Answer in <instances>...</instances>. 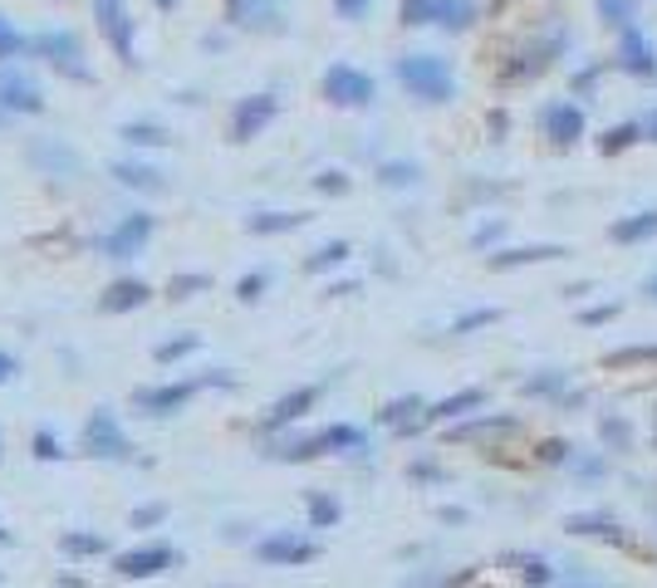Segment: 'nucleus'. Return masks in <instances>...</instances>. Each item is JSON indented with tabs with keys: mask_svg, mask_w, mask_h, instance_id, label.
Segmentation results:
<instances>
[{
	"mask_svg": "<svg viewBox=\"0 0 657 588\" xmlns=\"http://www.w3.org/2000/svg\"><path fill=\"white\" fill-rule=\"evenodd\" d=\"M324 98L339 108H368L373 98H378V84H373V74H363V69L353 64H329L324 69Z\"/></svg>",
	"mask_w": 657,
	"mask_h": 588,
	"instance_id": "39448f33",
	"label": "nucleus"
},
{
	"mask_svg": "<svg viewBox=\"0 0 657 588\" xmlns=\"http://www.w3.org/2000/svg\"><path fill=\"white\" fill-rule=\"evenodd\" d=\"M84 451L98 461H133V441L123 437V427H118V417L108 407H98L84 421Z\"/></svg>",
	"mask_w": 657,
	"mask_h": 588,
	"instance_id": "0eeeda50",
	"label": "nucleus"
},
{
	"mask_svg": "<svg viewBox=\"0 0 657 588\" xmlns=\"http://www.w3.org/2000/svg\"><path fill=\"white\" fill-rule=\"evenodd\" d=\"M598 20L623 35V29L637 25V0H598Z\"/></svg>",
	"mask_w": 657,
	"mask_h": 588,
	"instance_id": "cd10ccee",
	"label": "nucleus"
},
{
	"mask_svg": "<svg viewBox=\"0 0 657 588\" xmlns=\"http://www.w3.org/2000/svg\"><path fill=\"white\" fill-rule=\"evenodd\" d=\"M486 241H500V225H486V231H476V245H486Z\"/></svg>",
	"mask_w": 657,
	"mask_h": 588,
	"instance_id": "6e6d98bb",
	"label": "nucleus"
},
{
	"mask_svg": "<svg viewBox=\"0 0 657 588\" xmlns=\"http://www.w3.org/2000/svg\"><path fill=\"white\" fill-rule=\"evenodd\" d=\"M59 549H64L69 559H94V554H108V539L104 535H84V529H69V535L59 539Z\"/></svg>",
	"mask_w": 657,
	"mask_h": 588,
	"instance_id": "7c9ffc66",
	"label": "nucleus"
},
{
	"mask_svg": "<svg viewBox=\"0 0 657 588\" xmlns=\"http://www.w3.org/2000/svg\"><path fill=\"white\" fill-rule=\"evenodd\" d=\"M324 451H363V431L358 427H324V431H309V437H290L270 451L280 461H314Z\"/></svg>",
	"mask_w": 657,
	"mask_h": 588,
	"instance_id": "20e7f679",
	"label": "nucleus"
},
{
	"mask_svg": "<svg viewBox=\"0 0 657 588\" xmlns=\"http://www.w3.org/2000/svg\"><path fill=\"white\" fill-rule=\"evenodd\" d=\"M275 113H280V98H275V94L241 98V103H235V113H231V137H235V143H251V137H260L265 127L275 123Z\"/></svg>",
	"mask_w": 657,
	"mask_h": 588,
	"instance_id": "9d476101",
	"label": "nucleus"
},
{
	"mask_svg": "<svg viewBox=\"0 0 657 588\" xmlns=\"http://www.w3.org/2000/svg\"><path fill=\"white\" fill-rule=\"evenodd\" d=\"M25 49H29V39L20 35V29L10 25L5 15H0V59H20V54H25Z\"/></svg>",
	"mask_w": 657,
	"mask_h": 588,
	"instance_id": "a19ab883",
	"label": "nucleus"
},
{
	"mask_svg": "<svg viewBox=\"0 0 657 588\" xmlns=\"http://www.w3.org/2000/svg\"><path fill=\"white\" fill-rule=\"evenodd\" d=\"M398 20H402L407 29L437 25V0H402V5H398Z\"/></svg>",
	"mask_w": 657,
	"mask_h": 588,
	"instance_id": "e433bc0d",
	"label": "nucleus"
},
{
	"mask_svg": "<svg viewBox=\"0 0 657 588\" xmlns=\"http://www.w3.org/2000/svg\"><path fill=\"white\" fill-rule=\"evenodd\" d=\"M235 388L231 372H211V378H186V382H162V388H143L137 392V412H147V417H172V412H182L186 402L196 397L202 388Z\"/></svg>",
	"mask_w": 657,
	"mask_h": 588,
	"instance_id": "f03ea898",
	"label": "nucleus"
},
{
	"mask_svg": "<svg viewBox=\"0 0 657 588\" xmlns=\"http://www.w3.org/2000/svg\"><path fill=\"white\" fill-rule=\"evenodd\" d=\"M539 260H564V245H515V250L490 255V270H520V265H539Z\"/></svg>",
	"mask_w": 657,
	"mask_h": 588,
	"instance_id": "b1692460",
	"label": "nucleus"
},
{
	"mask_svg": "<svg viewBox=\"0 0 657 588\" xmlns=\"http://www.w3.org/2000/svg\"><path fill=\"white\" fill-rule=\"evenodd\" d=\"M343 260H349V241H329V245H319V250L304 260V270H309V274H324V270H339Z\"/></svg>",
	"mask_w": 657,
	"mask_h": 588,
	"instance_id": "f704fd0d",
	"label": "nucleus"
},
{
	"mask_svg": "<svg viewBox=\"0 0 657 588\" xmlns=\"http://www.w3.org/2000/svg\"><path fill=\"white\" fill-rule=\"evenodd\" d=\"M618 319V304H598V309H584V323H608Z\"/></svg>",
	"mask_w": 657,
	"mask_h": 588,
	"instance_id": "8fccbe9b",
	"label": "nucleus"
},
{
	"mask_svg": "<svg viewBox=\"0 0 657 588\" xmlns=\"http://www.w3.org/2000/svg\"><path fill=\"white\" fill-rule=\"evenodd\" d=\"M643 363H657V343H633V348L604 353V368H643Z\"/></svg>",
	"mask_w": 657,
	"mask_h": 588,
	"instance_id": "473e14b6",
	"label": "nucleus"
},
{
	"mask_svg": "<svg viewBox=\"0 0 657 588\" xmlns=\"http://www.w3.org/2000/svg\"><path fill=\"white\" fill-rule=\"evenodd\" d=\"M314 186H319L324 196H343V192H349V176H343V172H319V176H314Z\"/></svg>",
	"mask_w": 657,
	"mask_h": 588,
	"instance_id": "de8ad7c7",
	"label": "nucleus"
},
{
	"mask_svg": "<svg viewBox=\"0 0 657 588\" xmlns=\"http://www.w3.org/2000/svg\"><path fill=\"white\" fill-rule=\"evenodd\" d=\"M515 431H520L515 417H476V421L451 427L447 441H496V437H515Z\"/></svg>",
	"mask_w": 657,
	"mask_h": 588,
	"instance_id": "412c9836",
	"label": "nucleus"
},
{
	"mask_svg": "<svg viewBox=\"0 0 657 588\" xmlns=\"http://www.w3.org/2000/svg\"><path fill=\"white\" fill-rule=\"evenodd\" d=\"M153 5L157 10H172V5H182V0H153Z\"/></svg>",
	"mask_w": 657,
	"mask_h": 588,
	"instance_id": "bf43d9fd",
	"label": "nucleus"
},
{
	"mask_svg": "<svg viewBox=\"0 0 657 588\" xmlns=\"http://www.w3.org/2000/svg\"><path fill=\"white\" fill-rule=\"evenodd\" d=\"M618 69L633 78H657V45L637 25L618 35Z\"/></svg>",
	"mask_w": 657,
	"mask_h": 588,
	"instance_id": "4468645a",
	"label": "nucleus"
},
{
	"mask_svg": "<svg viewBox=\"0 0 657 588\" xmlns=\"http://www.w3.org/2000/svg\"><path fill=\"white\" fill-rule=\"evenodd\" d=\"M392 74H398V84L407 88L412 98H422V103H447V98L457 94V74H451V64L441 54H402L398 64H392Z\"/></svg>",
	"mask_w": 657,
	"mask_h": 588,
	"instance_id": "f257e3e1",
	"label": "nucleus"
},
{
	"mask_svg": "<svg viewBox=\"0 0 657 588\" xmlns=\"http://www.w3.org/2000/svg\"><path fill=\"white\" fill-rule=\"evenodd\" d=\"M0 108L5 113H29V118L45 113V94H39V84L20 64L0 69Z\"/></svg>",
	"mask_w": 657,
	"mask_h": 588,
	"instance_id": "1a4fd4ad",
	"label": "nucleus"
},
{
	"mask_svg": "<svg viewBox=\"0 0 657 588\" xmlns=\"http://www.w3.org/2000/svg\"><path fill=\"white\" fill-rule=\"evenodd\" d=\"M476 407H486V392L461 388V392H451V397L431 402V407L422 412V427H427V421H457V417H466V412H476Z\"/></svg>",
	"mask_w": 657,
	"mask_h": 588,
	"instance_id": "6ab92c4d",
	"label": "nucleus"
},
{
	"mask_svg": "<svg viewBox=\"0 0 657 588\" xmlns=\"http://www.w3.org/2000/svg\"><path fill=\"white\" fill-rule=\"evenodd\" d=\"M633 143H643V123H618V127H608V133L598 137V152L618 157V152H628Z\"/></svg>",
	"mask_w": 657,
	"mask_h": 588,
	"instance_id": "c85d7f7f",
	"label": "nucleus"
},
{
	"mask_svg": "<svg viewBox=\"0 0 657 588\" xmlns=\"http://www.w3.org/2000/svg\"><path fill=\"white\" fill-rule=\"evenodd\" d=\"M417 412H427V402H422L417 392H407V397H392V402H382L378 421H388V427H398V431H417V427H422V417H417Z\"/></svg>",
	"mask_w": 657,
	"mask_h": 588,
	"instance_id": "393cba45",
	"label": "nucleus"
},
{
	"mask_svg": "<svg viewBox=\"0 0 657 588\" xmlns=\"http://www.w3.org/2000/svg\"><path fill=\"white\" fill-rule=\"evenodd\" d=\"M598 437H604V446H613L618 456L633 451V427H628L623 417H604V421H598Z\"/></svg>",
	"mask_w": 657,
	"mask_h": 588,
	"instance_id": "4c0bfd02",
	"label": "nucleus"
},
{
	"mask_svg": "<svg viewBox=\"0 0 657 588\" xmlns=\"http://www.w3.org/2000/svg\"><path fill=\"white\" fill-rule=\"evenodd\" d=\"M314 402H319V388H294V392H284V397L275 402L270 412H265V421H260V427H265V431H280V427H290V421H300L304 412L314 407Z\"/></svg>",
	"mask_w": 657,
	"mask_h": 588,
	"instance_id": "f3484780",
	"label": "nucleus"
},
{
	"mask_svg": "<svg viewBox=\"0 0 657 588\" xmlns=\"http://www.w3.org/2000/svg\"><path fill=\"white\" fill-rule=\"evenodd\" d=\"M202 348V339H196V333H182V339H167V343H157V353L153 358L157 363H182L186 353H196Z\"/></svg>",
	"mask_w": 657,
	"mask_h": 588,
	"instance_id": "58836bf2",
	"label": "nucleus"
},
{
	"mask_svg": "<svg viewBox=\"0 0 657 588\" xmlns=\"http://www.w3.org/2000/svg\"><path fill=\"white\" fill-rule=\"evenodd\" d=\"M339 515H343L339 500L324 495V490H314V495H309V525L314 529H329V525H339Z\"/></svg>",
	"mask_w": 657,
	"mask_h": 588,
	"instance_id": "c9c22d12",
	"label": "nucleus"
},
{
	"mask_svg": "<svg viewBox=\"0 0 657 588\" xmlns=\"http://www.w3.org/2000/svg\"><path fill=\"white\" fill-rule=\"evenodd\" d=\"M333 10H339L343 20H358L363 10H368V0H333Z\"/></svg>",
	"mask_w": 657,
	"mask_h": 588,
	"instance_id": "3c124183",
	"label": "nucleus"
},
{
	"mask_svg": "<svg viewBox=\"0 0 657 588\" xmlns=\"http://www.w3.org/2000/svg\"><path fill=\"white\" fill-rule=\"evenodd\" d=\"M520 392H525V397H564V372L545 368V372H535V378L520 382Z\"/></svg>",
	"mask_w": 657,
	"mask_h": 588,
	"instance_id": "72a5a7b5",
	"label": "nucleus"
},
{
	"mask_svg": "<svg viewBox=\"0 0 657 588\" xmlns=\"http://www.w3.org/2000/svg\"><path fill=\"white\" fill-rule=\"evenodd\" d=\"M643 137H647V143H657V108H653V118L643 123Z\"/></svg>",
	"mask_w": 657,
	"mask_h": 588,
	"instance_id": "4d7b16f0",
	"label": "nucleus"
},
{
	"mask_svg": "<svg viewBox=\"0 0 657 588\" xmlns=\"http://www.w3.org/2000/svg\"><path fill=\"white\" fill-rule=\"evenodd\" d=\"M231 25H245V29H284V5L280 0H241L231 10Z\"/></svg>",
	"mask_w": 657,
	"mask_h": 588,
	"instance_id": "a211bd4d",
	"label": "nucleus"
},
{
	"mask_svg": "<svg viewBox=\"0 0 657 588\" xmlns=\"http://www.w3.org/2000/svg\"><path fill=\"white\" fill-rule=\"evenodd\" d=\"M471 20H476V5H471V0H437V25L441 29L457 35V29H466Z\"/></svg>",
	"mask_w": 657,
	"mask_h": 588,
	"instance_id": "2f4dec72",
	"label": "nucleus"
},
{
	"mask_svg": "<svg viewBox=\"0 0 657 588\" xmlns=\"http://www.w3.org/2000/svg\"><path fill=\"white\" fill-rule=\"evenodd\" d=\"M265 284H270V274H265V270H255V274H245V280L235 284V294H241V299L251 304V299H260V294H265Z\"/></svg>",
	"mask_w": 657,
	"mask_h": 588,
	"instance_id": "49530a36",
	"label": "nucleus"
},
{
	"mask_svg": "<svg viewBox=\"0 0 657 588\" xmlns=\"http://www.w3.org/2000/svg\"><path fill=\"white\" fill-rule=\"evenodd\" d=\"M5 118H10V113H5V108H0V123H5Z\"/></svg>",
	"mask_w": 657,
	"mask_h": 588,
	"instance_id": "e2e57ef3",
	"label": "nucleus"
},
{
	"mask_svg": "<svg viewBox=\"0 0 657 588\" xmlns=\"http://www.w3.org/2000/svg\"><path fill=\"white\" fill-rule=\"evenodd\" d=\"M94 20L98 29H104L108 49L118 54V64L133 69L137 64V45H133V15H127L123 0H94Z\"/></svg>",
	"mask_w": 657,
	"mask_h": 588,
	"instance_id": "423d86ee",
	"label": "nucleus"
},
{
	"mask_svg": "<svg viewBox=\"0 0 657 588\" xmlns=\"http://www.w3.org/2000/svg\"><path fill=\"white\" fill-rule=\"evenodd\" d=\"M594 78H598V69H584V74H579V94H588V88H594Z\"/></svg>",
	"mask_w": 657,
	"mask_h": 588,
	"instance_id": "5fc2aeb1",
	"label": "nucleus"
},
{
	"mask_svg": "<svg viewBox=\"0 0 657 588\" xmlns=\"http://www.w3.org/2000/svg\"><path fill=\"white\" fill-rule=\"evenodd\" d=\"M0 456H5V441H0Z\"/></svg>",
	"mask_w": 657,
	"mask_h": 588,
	"instance_id": "0e129e2a",
	"label": "nucleus"
},
{
	"mask_svg": "<svg viewBox=\"0 0 657 588\" xmlns=\"http://www.w3.org/2000/svg\"><path fill=\"white\" fill-rule=\"evenodd\" d=\"M153 231H157V221L147 211L123 216V221L104 235V255H108V260H133V255H143V245L153 241Z\"/></svg>",
	"mask_w": 657,
	"mask_h": 588,
	"instance_id": "6e6552de",
	"label": "nucleus"
},
{
	"mask_svg": "<svg viewBox=\"0 0 657 588\" xmlns=\"http://www.w3.org/2000/svg\"><path fill=\"white\" fill-rule=\"evenodd\" d=\"M500 319V309H471V314H461L457 323H451V333H471V329H486V323H496Z\"/></svg>",
	"mask_w": 657,
	"mask_h": 588,
	"instance_id": "c03bdc74",
	"label": "nucleus"
},
{
	"mask_svg": "<svg viewBox=\"0 0 657 588\" xmlns=\"http://www.w3.org/2000/svg\"><path fill=\"white\" fill-rule=\"evenodd\" d=\"M653 235H657V206L653 211H633V216L608 225V241L613 245H643V241H653Z\"/></svg>",
	"mask_w": 657,
	"mask_h": 588,
	"instance_id": "5701e85b",
	"label": "nucleus"
},
{
	"mask_svg": "<svg viewBox=\"0 0 657 588\" xmlns=\"http://www.w3.org/2000/svg\"><path fill=\"white\" fill-rule=\"evenodd\" d=\"M545 137L555 147H574L584 137V108L579 103H549L545 108Z\"/></svg>",
	"mask_w": 657,
	"mask_h": 588,
	"instance_id": "2eb2a0df",
	"label": "nucleus"
},
{
	"mask_svg": "<svg viewBox=\"0 0 657 588\" xmlns=\"http://www.w3.org/2000/svg\"><path fill=\"white\" fill-rule=\"evenodd\" d=\"M153 299V290H147L143 280H133V274H127V280H113L104 290V299H98V309L104 314H123V309H137V304H147Z\"/></svg>",
	"mask_w": 657,
	"mask_h": 588,
	"instance_id": "4be33fe9",
	"label": "nucleus"
},
{
	"mask_svg": "<svg viewBox=\"0 0 657 588\" xmlns=\"http://www.w3.org/2000/svg\"><path fill=\"white\" fill-rule=\"evenodd\" d=\"M506 564L515 568L520 584H530V588H549V584H555V568H549L539 554H506Z\"/></svg>",
	"mask_w": 657,
	"mask_h": 588,
	"instance_id": "bb28decb",
	"label": "nucleus"
},
{
	"mask_svg": "<svg viewBox=\"0 0 657 588\" xmlns=\"http://www.w3.org/2000/svg\"><path fill=\"white\" fill-rule=\"evenodd\" d=\"M29 54H39L54 74L74 78V84H88V78H94L84 64V45H78L74 29H45V35H35L29 39Z\"/></svg>",
	"mask_w": 657,
	"mask_h": 588,
	"instance_id": "7ed1b4c3",
	"label": "nucleus"
},
{
	"mask_svg": "<svg viewBox=\"0 0 657 588\" xmlns=\"http://www.w3.org/2000/svg\"><path fill=\"white\" fill-rule=\"evenodd\" d=\"M5 544H15V539H10V529H5V525H0V549H5Z\"/></svg>",
	"mask_w": 657,
	"mask_h": 588,
	"instance_id": "052dcab7",
	"label": "nucleus"
},
{
	"mask_svg": "<svg viewBox=\"0 0 657 588\" xmlns=\"http://www.w3.org/2000/svg\"><path fill=\"white\" fill-rule=\"evenodd\" d=\"M15 372H20V363H15V358H10V353H5V348H0V382H10V378H15Z\"/></svg>",
	"mask_w": 657,
	"mask_h": 588,
	"instance_id": "864d4df0",
	"label": "nucleus"
},
{
	"mask_svg": "<svg viewBox=\"0 0 657 588\" xmlns=\"http://www.w3.org/2000/svg\"><path fill=\"white\" fill-rule=\"evenodd\" d=\"M559 45L564 39H545V45H530V49H520V54H510L506 64H500V84H530V78H539L549 69V59L559 54Z\"/></svg>",
	"mask_w": 657,
	"mask_h": 588,
	"instance_id": "ddd939ff",
	"label": "nucleus"
},
{
	"mask_svg": "<svg viewBox=\"0 0 657 588\" xmlns=\"http://www.w3.org/2000/svg\"><path fill=\"white\" fill-rule=\"evenodd\" d=\"M407 476H412V480H437V476H441V470H437V466H431V461H417V466H412V470H407Z\"/></svg>",
	"mask_w": 657,
	"mask_h": 588,
	"instance_id": "603ef678",
	"label": "nucleus"
},
{
	"mask_svg": "<svg viewBox=\"0 0 657 588\" xmlns=\"http://www.w3.org/2000/svg\"><path fill=\"white\" fill-rule=\"evenodd\" d=\"M304 221H309L304 211H255L251 221H245V231L251 235H284V231H300Z\"/></svg>",
	"mask_w": 657,
	"mask_h": 588,
	"instance_id": "a878e982",
	"label": "nucleus"
},
{
	"mask_svg": "<svg viewBox=\"0 0 657 588\" xmlns=\"http://www.w3.org/2000/svg\"><path fill=\"white\" fill-rule=\"evenodd\" d=\"M202 290H211V280H206V274H177V280L167 284V294H172V299H192V294H202Z\"/></svg>",
	"mask_w": 657,
	"mask_h": 588,
	"instance_id": "79ce46f5",
	"label": "nucleus"
},
{
	"mask_svg": "<svg viewBox=\"0 0 657 588\" xmlns=\"http://www.w3.org/2000/svg\"><path fill=\"white\" fill-rule=\"evenodd\" d=\"M118 137H123L127 147H167V143H172V133H167L162 123H123V133H118Z\"/></svg>",
	"mask_w": 657,
	"mask_h": 588,
	"instance_id": "c756f323",
	"label": "nucleus"
},
{
	"mask_svg": "<svg viewBox=\"0 0 657 588\" xmlns=\"http://www.w3.org/2000/svg\"><path fill=\"white\" fill-rule=\"evenodd\" d=\"M167 519V505H143V510H133V529H153V525H162Z\"/></svg>",
	"mask_w": 657,
	"mask_h": 588,
	"instance_id": "09e8293b",
	"label": "nucleus"
},
{
	"mask_svg": "<svg viewBox=\"0 0 657 588\" xmlns=\"http://www.w3.org/2000/svg\"><path fill=\"white\" fill-rule=\"evenodd\" d=\"M172 564H177V549H167V544H137V549H127V554L113 559V574L118 578H157V574H167Z\"/></svg>",
	"mask_w": 657,
	"mask_h": 588,
	"instance_id": "f8f14e48",
	"label": "nucleus"
},
{
	"mask_svg": "<svg viewBox=\"0 0 657 588\" xmlns=\"http://www.w3.org/2000/svg\"><path fill=\"white\" fill-rule=\"evenodd\" d=\"M569 535L579 539H604V544H628V529L618 525L613 515H604V510H584V515H569L564 519Z\"/></svg>",
	"mask_w": 657,
	"mask_h": 588,
	"instance_id": "dca6fc26",
	"label": "nucleus"
},
{
	"mask_svg": "<svg viewBox=\"0 0 657 588\" xmlns=\"http://www.w3.org/2000/svg\"><path fill=\"white\" fill-rule=\"evenodd\" d=\"M29 446H35V461H59V456H64V446H59V437L49 427H39Z\"/></svg>",
	"mask_w": 657,
	"mask_h": 588,
	"instance_id": "37998d69",
	"label": "nucleus"
},
{
	"mask_svg": "<svg viewBox=\"0 0 657 588\" xmlns=\"http://www.w3.org/2000/svg\"><path fill=\"white\" fill-rule=\"evenodd\" d=\"M643 294L657 304V274H647V280H643Z\"/></svg>",
	"mask_w": 657,
	"mask_h": 588,
	"instance_id": "13d9d810",
	"label": "nucleus"
},
{
	"mask_svg": "<svg viewBox=\"0 0 657 588\" xmlns=\"http://www.w3.org/2000/svg\"><path fill=\"white\" fill-rule=\"evenodd\" d=\"M535 456L545 461V466H559V461H569V441H559V437L539 441V446H535Z\"/></svg>",
	"mask_w": 657,
	"mask_h": 588,
	"instance_id": "a18cd8bd",
	"label": "nucleus"
},
{
	"mask_svg": "<svg viewBox=\"0 0 657 588\" xmlns=\"http://www.w3.org/2000/svg\"><path fill=\"white\" fill-rule=\"evenodd\" d=\"M108 172H113L118 186H133V192H167V176L157 172V167L137 162V157H123V162H113Z\"/></svg>",
	"mask_w": 657,
	"mask_h": 588,
	"instance_id": "aec40b11",
	"label": "nucleus"
},
{
	"mask_svg": "<svg viewBox=\"0 0 657 588\" xmlns=\"http://www.w3.org/2000/svg\"><path fill=\"white\" fill-rule=\"evenodd\" d=\"M235 5H241V0H226V15H231V10H235Z\"/></svg>",
	"mask_w": 657,
	"mask_h": 588,
	"instance_id": "680f3d73",
	"label": "nucleus"
},
{
	"mask_svg": "<svg viewBox=\"0 0 657 588\" xmlns=\"http://www.w3.org/2000/svg\"><path fill=\"white\" fill-rule=\"evenodd\" d=\"M255 554L265 559V564H280V568H300V564H314L319 559V544L314 539H304V535H265L260 544H255Z\"/></svg>",
	"mask_w": 657,
	"mask_h": 588,
	"instance_id": "9b49d317",
	"label": "nucleus"
},
{
	"mask_svg": "<svg viewBox=\"0 0 657 588\" xmlns=\"http://www.w3.org/2000/svg\"><path fill=\"white\" fill-rule=\"evenodd\" d=\"M417 176H422L417 162H382V167H378V182H382V186H412Z\"/></svg>",
	"mask_w": 657,
	"mask_h": 588,
	"instance_id": "ea45409f",
	"label": "nucleus"
}]
</instances>
